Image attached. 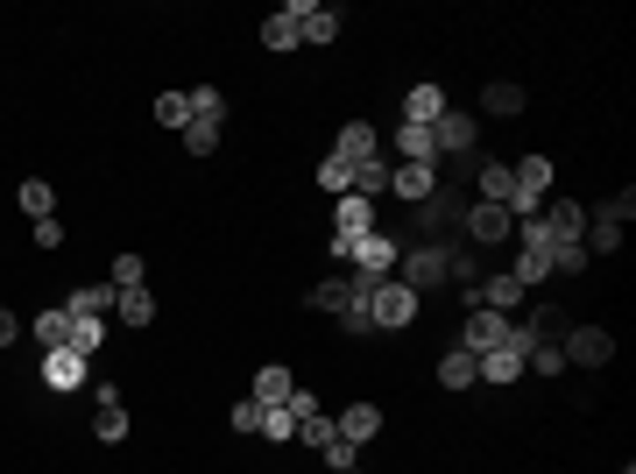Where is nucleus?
I'll list each match as a JSON object with an SVG mask.
<instances>
[{
  "instance_id": "f257e3e1",
  "label": "nucleus",
  "mask_w": 636,
  "mask_h": 474,
  "mask_svg": "<svg viewBox=\"0 0 636 474\" xmlns=\"http://www.w3.org/2000/svg\"><path fill=\"white\" fill-rule=\"evenodd\" d=\"M424 312V298L411 284H397V276H382V284L368 291V319H375V333H403V325H411Z\"/></svg>"
},
{
  "instance_id": "f03ea898",
  "label": "nucleus",
  "mask_w": 636,
  "mask_h": 474,
  "mask_svg": "<svg viewBox=\"0 0 636 474\" xmlns=\"http://www.w3.org/2000/svg\"><path fill=\"white\" fill-rule=\"evenodd\" d=\"M432 142H438V163H467L481 150V114H467V107H446L432 121Z\"/></svg>"
},
{
  "instance_id": "7ed1b4c3",
  "label": "nucleus",
  "mask_w": 636,
  "mask_h": 474,
  "mask_svg": "<svg viewBox=\"0 0 636 474\" xmlns=\"http://www.w3.org/2000/svg\"><path fill=\"white\" fill-rule=\"evenodd\" d=\"M397 284H411L417 298H424V291H438V284H446V248H438V241H411V248H403V262H397Z\"/></svg>"
},
{
  "instance_id": "20e7f679",
  "label": "nucleus",
  "mask_w": 636,
  "mask_h": 474,
  "mask_svg": "<svg viewBox=\"0 0 636 474\" xmlns=\"http://www.w3.org/2000/svg\"><path fill=\"white\" fill-rule=\"evenodd\" d=\"M558 354H566V368H609L615 362V333L609 325H573V333L558 340Z\"/></svg>"
},
{
  "instance_id": "39448f33",
  "label": "nucleus",
  "mask_w": 636,
  "mask_h": 474,
  "mask_svg": "<svg viewBox=\"0 0 636 474\" xmlns=\"http://www.w3.org/2000/svg\"><path fill=\"white\" fill-rule=\"evenodd\" d=\"M460 234L474 248H503L509 234H517V220H509V205H488V199H474L467 205V220H460Z\"/></svg>"
},
{
  "instance_id": "423d86ee",
  "label": "nucleus",
  "mask_w": 636,
  "mask_h": 474,
  "mask_svg": "<svg viewBox=\"0 0 636 474\" xmlns=\"http://www.w3.org/2000/svg\"><path fill=\"white\" fill-rule=\"evenodd\" d=\"M403 248H411V241H397L389 227H375V234H361V241H354V270L361 276H397Z\"/></svg>"
},
{
  "instance_id": "0eeeda50",
  "label": "nucleus",
  "mask_w": 636,
  "mask_h": 474,
  "mask_svg": "<svg viewBox=\"0 0 636 474\" xmlns=\"http://www.w3.org/2000/svg\"><path fill=\"white\" fill-rule=\"evenodd\" d=\"M467 205H474L467 191H432V199L417 205V241H432V234L460 227V220H467Z\"/></svg>"
},
{
  "instance_id": "6e6552de",
  "label": "nucleus",
  "mask_w": 636,
  "mask_h": 474,
  "mask_svg": "<svg viewBox=\"0 0 636 474\" xmlns=\"http://www.w3.org/2000/svg\"><path fill=\"white\" fill-rule=\"evenodd\" d=\"M509 325L517 319H503V312H488V305H474V312H467V325H460V347L467 354H495L509 340Z\"/></svg>"
},
{
  "instance_id": "1a4fd4ad",
  "label": "nucleus",
  "mask_w": 636,
  "mask_h": 474,
  "mask_svg": "<svg viewBox=\"0 0 636 474\" xmlns=\"http://www.w3.org/2000/svg\"><path fill=\"white\" fill-rule=\"evenodd\" d=\"M544 234H552V248L558 241H580V234H587V205L580 199H566V191H558V199H544Z\"/></svg>"
},
{
  "instance_id": "9d476101",
  "label": "nucleus",
  "mask_w": 636,
  "mask_h": 474,
  "mask_svg": "<svg viewBox=\"0 0 636 474\" xmlns=\"http://www.w3.org/2000/svg\"><path fill=\"white\" fill-rule=\"evenodd\" d=\"M93 439H106V447L128 439V404H120L114 382H99V390H93Z\"/></svg>"
},
{
  "instance_id": "9b49d317",
  "label": "nucleus",
  "mask_w": 636,
  "mask_h": 474,
  "mask_svg": "<svg viewBox=\"0 0 636 474\" xmlns=\"http://www.w3.org/2000/svg\"><path fill=\"white\" fill-rule=\"evenodd\" d=\"M255 404H262V411H283V404H291V396H297V376H291V368H283V362H262V368H255Z\"/></svg>"
},
{
  "instance_id": "f8f14e48",
  "label": "nucleus",
  "mask_w": 636,
  "mask_h": 474,
  "mask_svg": "<svg viewBox=\"0 0 636 474\" xmlns=\"http://www.w3.org/2000/svg\"><path fill=\"white\" fill-rule=\"evenodd\" d=\"M291 22L305 43H340V8H318V0H291Z\"/></svg>"
},
{
  "instance_id": "ddd939ff",
  "label": "nucleus",
  "mask_w": 636,
  "mask_h": 474,
  "mask_svg": "<svg viewBox=\"0 0 636 474\" xmlns=\"http://www.w3.org/2000/svg\"><path fill=\"white\" fill-rule=\"evenodd\" d=\"M389 191H397L403 205H424L438 191V163H397V170H389Z\"/></svg>"
},
{
  "instance_id": "4468645a",
  "label": "nucleus",
  "mask_w": 636,
  "mask_h": 474,
  "mask_svg": "<svg viewBox=\"0 0 636 474\" xmlns=\"http://www.w3.org/2000/svg\"><path fill=\"white\" fill-rule=\"evenodd\" d=\"M85 376H93V362H85V354H71V347H50V354H43V382H50V390H85Z\"/></svg>"
},
{
  "instance_id": "2eb2a0df",
  "label": "nucleus",
  "mask_w": 636,
  "mask_h": 474,
  "mask_svg": "<svg viewBox=\"0 0 636 474\" xmlns=\"http://www.w3.org/2000/svg\"><path fill=\"white\" fill-rule=\"evenodd\" d=\"M446 107H452V99H446V85H438V79H417L411 93H403V121H417V128H432Z\"/></svg>"
},
{
  "instance_id": "dca6fc26",
  "label": "nucleus",
  "mask_w": 636,
  "mask_h": 474,
  "mask_svg": "<svg viewBox=\"0 0 636 474\" xmlns=\"http://www.w3.org/2000/svg\"><path fill=\"white\" fill-rule=\"evenodd\" d=\"M580 248H587V256H623V220H615L609 205H594V213H587Z\"/></svg>"
},
{
  "instance_id": "f3484780",
  "label": "nucleus",
  "mask_w": 636,
  "mask_h": 474,
  "mask_svg": "<svg viewBox=\"0 0 636 474\" xmlns=\"http://www.w3.org/2000/svg\"><path fill=\"white\" fill-rule=\"evenodd\" d=\"M523 107H530V93L517 79H488V85H481V114H495V121H517Z\"/></svg>"
},
{
  "instance_id": "a211bd4d",
  "label": "nucleus",
  "mask_w": 636,
  "mask_h": 474,
  "mask_svg": "<svg viewBox=\"0 0 636 474\" xmlns=\"http://www.w3.org/2000/svg\"><path fill=\"white\" fill-rule=\"evenodd\" d=\"M332 432H340L346 447H368V439L382 432V411H375V404H346L340 418H332Z\"/></svg>"
},
{
  "instance_id": "6ab92c4d",
  "label": "nucleus",
  "mask_w": 636,
  "mask_h": 474,
  "mask_svg": "<svg viewBox=\"0 0 636 474\" xmlns=\"http://www.w3.org/2000/svg\"><path fill=\"white\" fill-rule=\"evenodd\" d=\"M332 156L361 170V163H375V156H382V142H375V128H368V121H346V128H340V150H332Z\"/></svg>"
},
{
  "instance_id": "aec40b11",
  "label": "nucleus",
  "mask_w": 636,
  "mask_h": 474,
  "mask_svg": "<svg viewBox=\"0 0 636 474\" xmlns=\"http://www.w3.org/2000/svg\"><path fill=\"white\" fill-rule=\"evenodd\" d=\"M481 305H488V312H503V319H509V312H517V305H530V291H523L517 276L503 270V276H481Z\"/></svg>"
},
{
  "instance_id": "412c9836",
  "label": "nucleus",
  "mask_w": 636,
  "mask_h": 474,
  "mask_svg": "<svg viewBox=\"0 0 636 474\" xmlns=\"http://www.w3.org/2000/svg\"><path fill=\"white\" fill-rule=\"evenodd\" d=\"M438 382H446V390H474V382H481V362L467 347H446V354H438Z\"/></svg>"
},
{
  "instance_id": "4be33fe9",
  "label": "nucleus",
  "mask_w": 636,
  "mask_h": 474,
  "mask_svg": "<svg viewBox=\"0 0 636 474\" xmlns=\"http://www.w3.org/2000/svg\"><path fill=\"white\" fill-rule=\"evenodd\" d=\"M64 312L71 319H106V312H114V284H79L64 298Z\"/></svg>"
},
{
  "instance_id": "5701e85b",
  "label": "nucleus",
  "mask_w": 636,
  "mask_h": 474,
  "mask_svg": "<svg viewBox=\"0 0 636 474\" xmlns=\"http://www.w3.org/2000/svg\"><path fill=\"white\" fill-rule=\"evenodd\" d=\"M509 276H517L523 291L552 284V248H517V262H509Z\"/></svg>"
},
{
  "instance_id": "b1692460",
  "label": "nucleus",
  "mask_w": 636,
  "mask_h": 474,
  "mask_svg": "<svg viewBox=\"0 0 636 474\" xmlns=\"http://www.w3.org/2000/svg\"><path fill=\"white\" fill-rule=\"evenodd\" d=\"M397 163H438V142H432V128L403 121V128H397Z\"/></svg>"
},
{
  "instance_id": "393cba45",
  "label": "nucleus",
  "mask_w": 636,
  "mask_h": 474,
  "mask_svg": "<svg viewBox=\"0 0 636 474\" xmlns=\"http://www.w3.org/2000/svg\"><path fill=\"white\" fill-rule=\"evenodd\" d=\"M28 333L43 340V354H50V347H64V340H71V312H64V305H43V312L28 319Z\"/></svg>"
},
{
  "instance_id": "a878e982",
  "label": "nucleus",
  "mask_w": 636,
  "mask_h": 474,
  "mask_svg": "<svg viewBox=\"0 0 636 474\" xmlns=\"http://www.w3.org/2000/svg\"><path fill=\"white\" fill-rule=\"evenodd\" d=\"M114 319H120V325H149V319H156V298H149V284L114 291Z\"/></svg>"
},
{
  "instance_id": "bb28decb",
  "label": "nucleus",
  "mask_w": 636,
  "mask_h": 474,
  "mask_svg": "<svg viewBox=\"0 0 636 474\" xmlns=\"http://www.w3.org/2000/svg\"><path fill=\"white\" fill-rule=\"evenodd\" d=\"M14 199H22V213H28V220H57V191H50V177H22V191H14Z\"/></svg>"
},
{
  "instance_id": "cd10ccee",
  "label": "nucleus",
  "mask_w": 636,
  "mask_h": 474,
  "mask_svg": "<svg viewBox=\"0 0 636 474\" xmlns=\"http://www.w3.org/2000/svg\"><path fill=\"white\" fill-rule=\"evenodd\" d=\"M297 43H305V36H297V22H291V8H276V14H269V22H262V50H276V57H291V50H297Z\"/></svg>"
},
{
  "instance_id": "c85d7f7f",
  "label": "nucleus",
  "mask_w": 636,
  "mask_h": 474,
  "mask_svg": "<svg viewBox=\"0 0 636 474\" xmlns=\"http://www.w3.org/2000/svg\"><path fill=\"white\" fill-rule=\"evenodd\" d=\"M446 284L452 291H481V256L474 248H446Z\"/></svg>"
},
{
  "instance_id": "c756f323",
  "label": "nucleus",
  "mask_w": 636,
  "mask_h": 474,
  "mask_svg": "<svg viewBox=\"0 0 636 474\" xmlns=\"http://www.w3.org/2000/svg\"><path fill=\"white\" fill-rule=\"evenodd\" d=\"M389 170H397V163H389V156L361 163V170H354V191H361V199H375V205H382V199H389Z\"/></svg>"
},
{
  "instance_id": "7c9ffc66",
  "label": "nucleus",
  "mask_w": 636,
  "mask_h": 474,
  "mask_svg": "<svg viewBox=\"0 0 636 474\" xmlns=\"http://www.w3.org/2000/svg\"><path fill=\"white\" fill-rule=\"evenodd\" d=\"M156 121L170 128V135H185V128H191V93H177V85H170V93L156 99Z\"/></svg>"
},
{
  "instance_id": "2f4dec72",
  "label": "nucleus",
  "mask_w": 636,
  "mask_h": 474,
  "mask_svg": "<svg viewBox=\"0 0 636 474\" xmlns=\"http://www.w3.org/2000/svg\"><path fill=\"white\" fill-rule=\"evenodd\" d=\"M71 354H85V362H93V354L106 347V319H71V340H64Z\"/></svg>"
},
{
  "instance_id": "473e14b6",
  "label": "nucleus",
  "mask_w": 636,
  "mask_h": 474,
  "mask_svg": "<svg viewBox=\"0 0 636 474\" xmlns=\"http://www.w3.org/2000/svg\"><path fill=\"white\" fill-rule=\"evenodd\" d=\"M191 121H220L226 128V93L220 85H191Z\"/></svg>"
},
{
  "instance_id": "72a5a7b5",
  "label": "nucleus",
  "mask_w": 636,
  "mask_h": 474,
  "mask_svg": "<svg viewBox=\"0 0 636 474\" xmlns=\"http://www.w3.org/2000/svg\"><path fill=\"white\" fill-rule=\"evenodd\" d=\"M318 191H332V199H346V191H354V163L326 156V163H318Z\"/></svg>"
},
{
  "instance_id": "f704fd0d",
  "label": "nucleus",
  "mask_w": 636,
  "mask_h": 474,
  "mask_svg": "<svg viewBox=\"0 0 636 474\" xmlns=\"http://www.w3.org/2000/svg\"><path fill=\"white\" fill-rule=\"evenodd\" d=\"M523 368H538V376H566V354H558V333L538 340V347L523 354Z\"/></svg>"
},
{
  "instance_id": "c9c22d12",
  "label": "nucleus",
  "mask_w": 636,
  "mask_h": 474,
  "mask_svg": "<svg viewBox=\"0 0 636 474\" xmlns=\"http://www.w3.org/2000/svg\"><path fill=\"white\" fill-rule=\"evenodd\" d=\"M587 262H594V256H587L580 241H558V248H552V276H580Z\"/></svg>"
},
{
  "instance_id": "e433bc0d",
  "label": "nucleus",
  "mask_w": 636,
  "mask_h": 474,
  "mask_svg": "<svg viewBox=\"0 0 636 474\" xmlns=\"http://www.w3.org/2000/svg\"><path fill=\"white\" fill-rule=\"evenodd\" d=\"M220 135H226L220 121H191V128H185V150H191V156H212V150H220Z\"/></svg>"
},
{
  "instance_id": "4c0bfd02",
  "label": "nucleus",
  "mask_w": 636,
  "mask_h": 474,
  "mask_svg": "<svg viewBox=\"0 0 636 474\" xmlns=\"http://www.w3.org/2000/svg\"><path fill=\"white\" fill-rule=\"evenodd\" d=\"M262 439H269V447H291V439H297V418H291V411H262Z\"/></svg>"
},
{
  "instance_id": "58836bf2",
  "label": "nucleus",
  "mask_w": 636,
  "mask_h": 474,
  "mask_svg": "<svg viewBox=\"0 0 636 474\" xmlns=\"http://www.w3.org/2000/svg\"><path fill=\"white\" fill-rule=\"evenodd\" d=\"M142 276H149V262L134 256V248H128V256H114V291H134Z\"/></svg>"
},
{
  "instance_id": "ea45409f",
  "label": "nucleus",
  "mask_w": 636,
  "mask_h": 474,
  "mask_svg": "<svg viewBox=\"0 0 636 474\" xmlns=\"http://www.w3.org/2000/svg\"><path fill=\"white\" fill-rule=\"evenodd\" d=\"M226 425H234V432H262V404H255V396H240V404L226 411Z\"/></svg>"
},
{
  "instance_id": "a19ab883",
  "label": "nucleus",
  "mask_w": 636,
  "mask_h": 474,
  "mask_svg": "<svg viewBox=\"0 0 636 474\" xmlns=\"http://www.w3.org/2000/svg\"><path fill=\"white\" fill-rule=\"evenodd\" d=\"M340 333H346V340H368V333H375L368 305H346V312H340Z\"/></svg>"
},
{
  "instance_id": "79ce46f5",
  "label": "nucleus",
  "mask_w": 636,
  "mask_h": 474,
  "mask_svg": "<svg viewBox=\"0 0 636 474\" xmlns=\"http://www.w3.org/2000/svg\"><path fill=\"white\" fill-rule=\"evenodd\" d=\"M297 439L326 453V447H332V418H326V411H318V418H305V425H297Z\"/></svg>"
},
{
  "instance_id": "37998d69",
  "label": "nucleus",
  "mask_w": 636,
  "mask_h": 474,
  "mask_svg": "<svg viewBox=\"0 0 636 474\" xmlns=\"http://www.w3.org/2000/svg\"><path fill=\"white\" fill-rule=\"evenodd\" d=\"M326 467H332V474H340V467H361V447H346V439L332 432V447H326Z\"/></svg>"
},
{
  "instance_id": "c03bdc74",
  "label": "nucleus",
  "mask_w": 636,
  "mask_h": 474,
  "mask_svg": "<svg viewBox=\"0 0 636 474\" xmlns=\"http://www.w3.org/2000/svg\"><path fill=\"white\" fill-rule=\"evenodd\" d=\"M517 248H552V234H544V220H517Z\"/></svg>"
},
{
  "instance_id": "a18cd8bd",
  "label": "nucleus",
  "mask_w": 636,
  "mask_h": 474,
  "mask_svg": "<svg viewBox=\"0 0 636 474\" xmlns=\"http://www.w3.org/2000/svg\"><path fill=\"white\" fill-rule=\"evenodd\" d=\"M14 340H22V319H14V312H8V305H0V354H8V347H14Z\"/></svg>"
},
{
  "instance_id": "49530a36",
  "label": "nucleus",
  "mask_w": 636,
  "mask_h": 474,
  "mask_svg": "<svg viewBox=\"0 0 636 474\" xmlns=\"http://www.w3.org/2000/svg\"><path fill=\"white\" fill-rule=\"evenodd\" d=\"M36 248H64V227H57V220H36Z\"/></svg>"
},
{
  "instance_id": "de8ad7c7",
  "label": "nucleus",
  "mask_w": 636,
  "mask_h": 474,
  "mask_svg": "<svg viewBox=\"0 0 636 474\" xmlns=\"http://www.w3.org/2000/svg\"><path fill=\"white\" fill-rule=\"evenodd\" d=\"M609 213H615V220H623V227H629V220H636V191H615V199H609Z\"/></svg>"
},
{
  "instance_id": "09e8293b",
  "label": "nucleus",
  "mask_w": 636,
  "mask_h": 474,
  "mask_svg": "<svg viewBox=\"0 0 636 474\" xmlns=\"http://www.w3.org/2000/svg\"><path fill=\"white\" fill-rule=\"evenodd\" d=\"M340 474H361V467H340Z\"/></svg>"
}]
</instances>
